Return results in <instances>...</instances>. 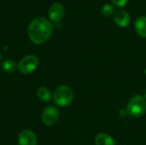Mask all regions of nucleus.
Segmentation results:
<instances>
[{"mask_svg": "<svg viewBox=\"0 0 146 145\" xmlns=\"http://www.w3.org/2000/svg\"><path fill=\"white\" fill-rule=\"evenodd\" d=\"M64 8L59 3H53L49 9V18L52 22H59L64 16Z\"/></svg>", "mask_w": 146, "mask_h": 145, "instance_id": "0eeeda50", "label": "nucleus"}, {"mask_svg": "<svg viewBox=\"0 0 146 145\" xmlns=\"http://www.w3.org/2000/svg\"><path fill=\"white\" fill-rule=\"evenodd\" d=\"M53 32L52 23L44 17H37L28 26V35L32 42L43 44L47 42Z\"/></svg>", "mask_w": 146, "mask_h": 145, "instance_id": "f257e3e1", "label": "nucleus"}, {"mask_svg": "<svg viewBox=\"0 0 146 145\" xmlns=\"http://www.w3.org/2000/svg\"><path fill=\"white\" fill-rule=\"evenodd\" d=\"M128 1L129 0H111L112 3L118 8H122V7L126 6L127 4Z\"/></svg>", "mask_w": 146, "mask_h": 145, "instance_id": "4468645a", "label": "nucleus"}, {"mask_svg": "<svg viewBox=\"0 0 146 145\" xmlns=\"http://www.w3.org/2000/svg\"><path fill=\"white\" fill-rule=\"evenodd\" d=\"M134 28L137 34L141 38H146V16H139L134 22Z\"/></svg>", "mask_w": 146, "mask_h": 145, "instance_id": "1a4fd4ad", "label": "nucleus"}, {"mask_svg": "<svg viewBox=\"0 0 146 145\" xmlns=\"http://www.w3.org/2000/svg\"><path fill=\"white\" fill-rule=\"evenodd\" d=\"M37 97L40 101L47 103L51 99V92L47 87L42 86L37 90Z\"/></svg>", "mask_w": 146, "mask_h": 145, "instance_id": "9b49d317", "label": "nucleus"}, {"mask_svg": "<svg viewBox=\"0 0 146 145\" xmlns=\"http://www.w3.org/2000/svg\"><path fill=\"white\" fill-rule=\"evenodd\" d=\"M127 111L133 118H140L146 113V99L141 95L133 96L128 102Z\"/></svg>", "mask_w": 146, "mask_h": 145, "instance_id": "f03ea898", "label": "nucleus"}, {"mask_svg": "<svg viewBox=\"0 0 146 145\" xmlns=\"http://www.w3.org/2000/svg\"><path fill=\"white\" fill-rule=\"evenodd\" d=\"M95 144L96 145H115L114 138L104 132L98 133L95 138Z\"/></svg>", "mask_w": 146, "mask_h": 145, "instance_id": "9d476101", "label": "nucleus"}, {"mask_svg": "<svg viewBox=\"0 0 146 145\" xmlns=\"http://www.w3.org/2000/svg\"><path fill=\"white\" fill-rule=\"evenodd\" d=\"M59 110L54 106H49L44 109L42 114V121L46 126H54L59 119Z\"/></svg>", "mask_w": 146, "mask_h": 145, "instance_id": "39448f33", "label": "nucleus"}, {"mask_svg": "<svg viewBox=\"0 0 146 145\" xmlns=\"http://www.w3.org/2000/svg\"><path fill=\"white\" fill-rule=\"evenodd\" d=\"M1 68L3 72L11 73H14L17 69V64L13 60H5L3 62Z\"/></svg>", "mask_w": 146, "mask_h": 145, "instance_id": "f8f14e48", "label": "nucleus"}, {"mask_svg": "<svg viewBox=\"0 0 146 145\" xmlns=\"http://www.w3.org/2000/svg\"><path fill=\"white\" fill-rule=\"evenodd\" d=\"M19 145H37V137L31 130H23L18 136Z\"/></svg>", "mask_w": 146, "mask_h": 145, "instance_id": "6e6552de", "label": "nucleus"}, {"mask_svg": "<svg viewBox=\"0 0 146 145\" xmlns=\"http://www.w3.org/2000/svg\"><path fill=\"white\" fill-rule=\"evenodd\" d=\"M38 58L34 55H29L23 57L17 64L18 71L22 74H29L36 70L38 66Z\"/></svg>", "mask_w": 146, "mask_h": 145, "instance_id": "20e7f679", "label": "nucleus"}, {"mask_svg": "<svg viewBox=\"0 0 146 145\" xmlns=\"http://www.w3.org/2000/svg\"><path fill=\"white\" fill-rule=\"evenodd\" d=\"M114 21L117 26L119 27H127L131 22L130 15L124 9H119L114 14Z\"/></svg>", "mask_w": 146, "mask_h": 145, "instance_id": "423d86ee", "label": "nucleus"}, {"mask_svg": "<svg viewBox=\"0 0 146 145\" xmlns=\"http://www.w3.org/2000/svg\"><path fill=\"white\" fill-rule=\"evenodd\" d=\"M145 75H146V69H145Z\"/></svg>", "mask_w": 146, "mask_h": 145, "instance_id": "dca6fc26", "label": "nucleus"}, {"mask_svg": "<svg viewBox=\"0 0 146 145\" xmlns=\"http://www.w3.org/2000/svg\"><path fill=\"white\" fill-rule=\"evenodd\" d=\"M53 100L57 106L67 107L74 100V92L68 85H60L54 91Z\"/></svg>", "mask_w": 146, "mask_h": 145, "instance_id": "7ed1b4c3", "label": "nucleus"}, {"mask_svg": "<svg viewBox=\"0 0 146 145\" xmlns=\"http://www.w3.org/2000/svg\"><path fill=\"white\" fill-rule=\"evenodd\" d=\"M0 61H1V52H0Z\"/></svg>", "mask_w": 146, "mask_h": 145, "instance_id": "2eb2a0df", "label": "nucleus"}, {"mask_svg": "<svg viewBox=\"0 0 146 145\" xmlns=\"http://www.w3.org/2000/svg\"><path fill=\"white\" fill-rule=\"evenodd\" d=\"M115 12V7L110 4V3H105L103 5L102 9H101V13L105 17H110L112 15H114Z\"/></svg>", "mask_w": 146, "mask_h": 145, "instance_id": "ddd939ff", "label": "nucleus"}]
</instances>
